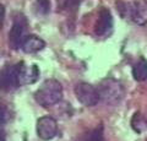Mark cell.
<instances>
[{
	"label": "cell",
	"instance_id": "6",
	"mask_svg": "<svg viewBox=\"0 0 147 141\" xmlns=\"http://www.w3.org/2000/svg\"><path fill=\"white\" fill-rule=\"evenodd\" d=\"M137 26L147 24V0H134L129 3V17Z\"/></svg>",
	"mask_w": 147,
	"mask_h": 141
},
{
	"label": "cell",
	"instance_id": "3",
	"mask_svg": "<svg viewBox=\"0 0 147 141\" xmlns=\"http://www.w3.org/2000/svg\"><path fill=\"white\" fill-rule=\"evenodd\" d=\"M75 96L77 101L86 107H93L99 102L97 88L87 82H80L75 86Z\"/></svg>",
	"mask_w": 147,
	"mask_h": 141
},
{
	"label": "cell",
	"instance_id": "4",
	"mask_svg": "<svg viewBox=\"0 0 147 141\" xmlns=\"http://www.w3.org/2000/svg\"><path fill=\"white\" fill-rule=\"evenodd\" d=\"M26 27H27V21L25 17L22 15L16 16L11 27V31L9 33V44L15 51L22 47V43H24V40L26 38L25 36Z\"/></svg>",
	"mask_w": 147,
	"mask_h": 141
},
{
	"label": "cell",
	"instance_id": "17",
	"mask_svg": "<svg viewBox=\"0 0 147 141\" xmlns=\"http://www.w3.org/2000/svg\"><path fill=\"white\" fill-rule=\"evenodd\" d=\"M0 141H5V135H4L1 130H0Z\"/></svg>",
	"mask_w": 147,
	"mask_h": 141
},
{
	"label": "cell",
	"instance_id": "16",
	"mask_svg": "<svg viewBox=\"0 0 147 141\" xmlns=\"http://www.w3.org/2000/svg\"><path fill=\"white\" fill-rule=\"evenodd\" d=\"M4 20H5V7L3 5H0V30L4 26Z\"/></svg>",
	"mask_w": 147,
	"mask_h": 141
},
{
	"label": "cell",
	"instance_id": "15",
	"mask_svg": "<svg viewBox=\"0 0 147 141\" xmlns=\"http://www.w3.org/2000/svg\"><path fill=\"white\" fill-rule=\"evenodd\" d=\"M9 118H10V115H9L7 109L5 107L0 106V124H5L9 120Z\"/></svg>",
	"mask_w": 147,
	"mask_h": 141
},
{
	"label": "cell",
	"instance_id": "14",
	"mask_svg": "<svg viewBox=\"0 0 147 141\" xmlns=\"http://www.w3.org/2000/svg\"><path fill=\"white\" fill-rule=\"evenodd\" d=\"M37 4H38L39 10L43 13H47L50 10V1L49 0H37Z\"/></svg>",
	"mask_w": 147,
	"mask_h": 141
},
{
	"label": "cell",
	"instance_id": "13",
	"mask_svg": "<svg viewBox=\"0 0 147 141\" xmlns=\"http://www.w3.org/2000/svg\"><path fill=\"white\" fill-rule=\"evenodd\" d=\"M88 141H104V135L102 128L94 129L88 136Z\"/></svg>",
	"mask_w": 147,
	"mask_h": 141
},
{
	"label": "cell",
	"instance_id": "10",
	"mask_svg": "<svg viewBox=\"0 0 147 141\" xmlns=\"http://www.w3.org/2000/svg\"><path fill=\"white\" fill-rule=\"evenodd\" d=\"M44 47H45V42L42 38L37 37L34 34H31V36H27L25 38L21 48L25 53L32 54V53H37V52L42 51Z\"/></svg>",
	"mask_w": 147,
	"mask_h": 141
},
{
	"label": "cell",
	"instance_id": "2",
	"mask_svg": "<svg viewBox=\"0 0 147 141\" xmlns=\"http://www.w3.org/2000/svg\"><path fill=\"white\" fill-rule=\"evenodd\" d=\"M97 91L99 94V101H103L105 104H117L124 97V87L121 84L110 77L100 81Z\"/></svg>",
	"mask_w": 147,
	"mask_h": 141
},
{
	"label": "cell",
	"instance_id": "9",
	"mask_svg": "<svg viewBox=\"0 0 147 141\" xmlns=\"http://www.w3.org/2000/svg\"><path fill=\"white\" fill-rule=\"evenodd\" d=\"M113 28V17L108 9H102L99 11L97 22L94 25V33L97 36H105Z\"/></svg>",
	"mask_w": 147,
	"mask_h": 141
},
{
	"label": "cell",
	"instance_id": "12",
	"mask_svg": "<svg viewBox=\"0 0 147 141\" xmlns=\"http://www.w3.org/2000/svg\"><path fill=\"white\" fill-rule=\"evenodd\" d=\"M80 0H57L58 6L61 9V10H70L74 9L77 4H79Z\"/></svg>",
	"mask_w": 147,
	"mask_h": 141
},
{
	"label": "cell",
	"instance_id": "11",
	"mask_svg": "<svg viewBox=\"0 0 147 141\" xmlns=\"http://www.w3.org/2000/svg\"><path fill=\"white\" fill-rule=\"evenodd\" d=\"M132 76L136 81H145L147 79V60L140 58L132 66Z\"/></svg>",
	"mask_w": 147,
	"mask_h": 141
},
{
	"label": "cell",
	"instance_id": "5",
	"mask_svg": "<svg viewBox=\"0 0 147 141\" xmlns=\"http://www.w3.org/2000/svg\"><path fill=\"white\" fill-rule=\"evenodd\" d=\"M37 134L42 140L48 141L58 134V123L54 118L45 115L37 120Z\"/></svg>",
	"mask_w": 147,
	"mask_h": 141
},
{
	"label": "cell",
	"instance_id": "7",
	"mask_svg": "<svg viewBox=\"0 0 147 141\" xmlns=\"http://www.w3.org/2000/svg\"><path fill=\"white\" fill-rule=\"evenodd\" d=\"M38 76L39 70L37 65H28L26 63L17 64V79L20 86L34 84L38 80Z\"/></svg>",
	"mask_w": 147,
	"mask_h": 141
},
{
	"label": "cell",
	"instance_id": "8",
	"mask_svg": "<svg viewBox=\"0 0 147 141\" xmlns=\"http://www.w3.org/2000/svg\"><path fill=\"white\" fill-rule=\"evenodd\" d=\"M17 65L5 66L0 71V90L12 91L18 87Z\"/></svg>",
	"mask_w": 147,
	"mask_h": 141
},
{
	"label": "cell",
	"instance_id": "1",
	"mask_svg": "<svg viewBox=\"0 0 147 141\" xmlns=\"http://www.w3.org/2000/svg\"><path fill=\"white\" fill-rule=\"evenodd\" d=\"M34 98L39 106L49 108L61 101L63 98V86L55 79H48L42 86L36 91Z\"/></svg>",
	"mask_w": 147,
	"mask_h": 141
}]
</instances>
